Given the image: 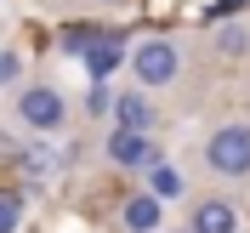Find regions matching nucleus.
<instances>
[{"label":"nucleus","mask_w":250,"mask_h":233,"mask_svg":"<svg viewBox=\"0 0 250 233\" xmlns=\"http://www.w3.org/2000/svg\"><path fill=\"white\" fill-rule=\"evenodd\" d=\"M17 74H23V57H17V51H0V91L17 85Z\"/></svg>","instance_id":"nucleus-14"},{"label":"nucleus","mask_w":250,"mask_h":233,"mask_svg":"<svg viewBox=\"0 0 250 233\" xmlns=\"http://www.w3.org/2000/svg\"><path fill=\"white\" fill-rule=\"evenodd\" d=\"M159 216H165V205L148 199V193H131V199L120 205V222H125L131 233H154V228H159Z\"/></svg>","instance_id":"nucleus-9"},{"label":"nucleus","mask_w":250,"mask_h":233,"mask_svg":"<svg viewBox=\"0 0 250 233\" xmlns=\"http://www.w3.org/2000/svg\"><path fill=\"white\" fill-rule=\"evenodd\" d=\"M97 40H103V29H97V23H68V29H62V40H57V46L68 51V57H85V51H91Z\"/></svg>","instance_id":"nucleus-11"},{"label":"nucleus","mask_w":250,"mask_h":233,"mask_svg":"<svg viewBox=\"0 0 250 233\" xmlns=\"http://www.w3.org/2000/svg\"><path fill=\"white\" fill-rule=\"evenodd\" d=\"M108 114L120 120L114 131H137V137H154V120H159V114H154V103H148L142 91H120V97L108 103Z\"/></svg>","instance_id":"nucleus-5"},{"label":"nucleus","mask_w":250,"mask_h":233,"mask_svg":"<svg viewBox=\"0 0 250 233\" xmlns=\"http://www.w3.org/2000/svg\"><path fill=\"white\" fill-rule=\"evenodd\" d=\"M108 103H114L108 85H91V91H85V108H91V114H108Z\"/></svg>","instance_id":"nucleus-15"},{"label":"nucleus","mask_w":250,"mask_h":233,"mask_svg":"<svg viewBox=\"0 0 250 233\" xmlns=\"http://www.w3.org/2000/svg\"><path fill=\"white\" fill-rule=\"evenodd\" d=\"M12 114H17L23 131H34V137H57L62 125H68V97H62L57 85H23Z\"/></svg>","instance_id":"nucleus-3"},{"label":"nucleus","mask_w":250,"mask_h":233,"mask_svg":"<svg viewBox=\"0 0 250 233\" xmlns=\"http://www.w3.org/2000/svg\"><path fill=\"white\" fill-rule=\"evenodd\" d=\"M182 171H176V165H165V159H159V165H148V199H176V193H182Z\"/></svg>","instance_id":"nucleus-10"},{"label":"nucleus","mask_w":250,"mask_h":233,"mask_svg":"<svg viewBox=\"0 0 250 233\" xmlns=\"http://www.w3.org/2000/svg\"><path fill=\"white\" fill-rule=\"evenodd\" d=\"M131 74H137L142 91H165L182 80V46H176L171 34H148L137 51H131Z\"/></svg>","instance_id":"nucleus-2"},{"label":"nucleus","mask_w":250,"mask_h":233,"mask_svg":"<svg viewBox=\"0 0 250 233\" xmlns=\"http://www.w3.org/2000/svg\"><path fill=\"white\" fill-rule=\"evenodd\" d=\"M120 57H125V34L120 29H103V40L85 51V74H91V85H103V80L120 68Z\"/></svg>","instance_id":"nucleus-7"},{"label":"nucleus","mask_w":250,"mask_h":233,"mask_svg":"<svg viewBox=\"0 0 250 233\" xmlns=\"http://www.w3.org/2000/svg\"><path fill=\"white\" fill-rule=\"evenodd\" d=\"M85 6H120V0H85Z\"/></svg>","instance_id":"nucleus-16"},{"label":"nucleus","mask_w":250,"mask_h":233,"mask_svg":"<svg viewBox=\"0 0 250 233\" xmlns=\"http://www.w3.org/2000/svg\"><path fill=\"white\" fill-rule=\"evenodd\" d=\"M57 165H62V159L51 154V148H29V171L34 176H57Z\"/></svg>","instance_id":"nucleus-13"},{"label":"nucleus","mask_w":250,"mask_h":233,"mask_svg":"<svg viewBox=\"0 0 250 233\" xmlns=\"http://www.w3.org/2000/svg\"><path fill=\"white\" fill-rule=\"evenodd\" d=\"M108 165L114 171H148V165H159V148H154V137H137V131H114L108 137Z\"/></svg>","instance_id":"nucleus-4"},{"label":"nucleus","mask_w":250,"mask_h":233,"mask_svg":"<svg viewBox=\"0 0 250 233\" xmlns=\"http://www.w3.org/2000/svg\"><path fill=\"white\" fill-rule=\"evenodd\" d=\"M23 228V193L0 188V233H17Z\"/></svg>","instance_id":"nucleus-12"},{"label":"nucleus","mask_w":250,"mask_h":233,"mask_svg":"<svg viewBox=\"0 0 250 233\" xmlns=\"http://www.w3.org/2000/svg\"><path fill=\"white\" fill-rule=\"evenodd\" d=\"M210 51L216 57H228V63H239V57H250V23H216L210 29Z\"/></svg>","instance_id":"nucleus-8"},{"label":"nucleus","mask_w":250,"mask_h":233,"mask_svg":"<svg viewBox=\"0 0 250 233\" xmlns=\"http://www.w3.org/2000/svg\"><path fill=\"white\" fill-rule=\"evenodd\" d=\"M205 171L222 182H250V120H222L205 137Z\"/></svg>","instance_id":"nucleus-1"},{"label":"nucleus","mask_w":250,"mask_h":233,"mask_svg":"<svg viewBox=\"0 0 250 233\" xmlns=\"http://www.w3.org/2000/svg\"><path fill=\"white\" fill-rule=\"evenodd\" d=\"M233 228H239L233 199H199L188 211V233H233Z\"/></svg>","instance_id":"nucleus-6"}]
</instances>
